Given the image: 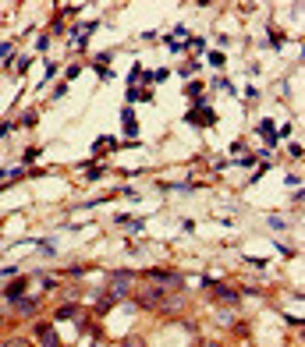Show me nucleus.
I'll use <instances>...</instances> for the list:
<instances>
[{"instance_id":"nucleus-1","label":"nucleus","mask_w":305,"mask_h":347,"mask_svg":"<svg viewBox=\"0 0 305 347\" xmlns=\"http://www.w3.org/2000/svg\"><path fill=\"white\" fill-rule=\"evenodd\" d=\"M188 121H192V124H199V128H206V124H213V110H209L206 103H199V106L188 114Z\"/></svg>"},{"instance_id":"nucleus-2","label":"nucleus","mask_w":305,"mask_h":347,"mask_svg":"<svg viewBox=\"0 0 305 347\" xmlns=\"http://www.w3.org/2000/svg\"><path fill=\"white\" fill-rule=\"evenodd\" d=\"M149 276L156 280V284H163V287H177V284H181V276H177V273H160V270H153Z\"/></svg>"},{"instance_id":"nucleus-3","label":"nucleus","mask_w":305,"mask_h":347,"mask_svg":"<svg viewBox=\"0 0 305 347\" xmlns=\"http://www.w3.org/2000/svg\"><path fill=\"white\" fill-rule=\"evenodd\" d=\"M36 337H39V344H43V347H61V344H57V333H53L50 326H39V330H36Z\"/></svg>"},{"instance_id":"nucleus-4","label":"nucleus","mask_w":305,"mask_h":347,"mask_svg":"<svg viewBox=\"0 0 305 347\" xmlns=\"http://www.w3.org/2000/svg\"><path fill=\"white\" fill-rule=\"evenodd\" d=\"M128 294V273H117L114 276V290H110V298H124Z\"/></svg>"},{"instance_id":"nucleus-5","label":"nucleus","mask_w":305,"mask_h":347,"mask_svg":"<svg viewBox=\"0 0 305 347\" xmlns=\"http://www.w3.org/2000/svg\"><path fill=\"white\" fill-rule=\"evenodd\" d=\"M93 68L103 75V78H110V53H96V60H93Z\"/></svg>"},{"instance_id":"nucleus-6","label":"nucleus","mask_w":305,"mask_h":347,"mask_svg":"<svg viewBox=\"0 0 305 347\" xmlns=\"http://www.w3.org/2000/svg\"><path fill=\"white\" fill-rule=\"evenodd\" d=\"M121 124H124V135H135V131H139V121H135L131 110H124V114H121Z\"/></svg>"},{"instance_id":"nucleus-7","label":"nucleus","mask_w":305,"mask_h":347,"mask_svg":"<svg viewBox=\"0 0 305 347\" xmlns=\"http://www.w3.org/2000/svg\"><path fill=\"white\" fill-rule=\"evenodd\" d=\"M21 290H25V280L18 276V284H11V287L4 290V298H7V301H18V298H21Z\"/></svg>"},{"instance_id":"nucleus-8","label":"nucleus","mask_w":305,"mask_h":347,"mask_svg":"<svg viewBox=\"0 0 305 347\" xmlns=\"http://www.w3.org/2000/svg\"><path fill=\"white\" fill-rule=\"evenodd\" d=\"M110 149H114V138H96V142H93V152H96V156H103V152H110Z\"/></svg>"},{"instance_id":"nucleus-9","label":"nucleus","mask_w":305,"mask_h":347,"mask_svg":"<svg viewBox=\"0 0 305 347\" xmlns=\"http://www.w3.org/2000/svg\"><path fill=\"white\" fill-rule=\"evenodd\" d=\"M259 135H263L270 145H273L277 142V131H273V124H270V121H263V124H259Z\"/></svg>"},{"instance_id":"nucleus-10","label":"nucleus","mask_w":305,"mask_h":347,"mask_svg":"<svg viewBox=\"0 0 305 347\" xmlns=\"http://www.w3.org/2000/svg\"><path fill=\"white\" fill-rule=\"evenodd\" d=\"M213 290H217V298H224V301H238V294H234L231 287H224V284H217Z\"/></svg>"},{"instance_id":"nucleus-11","label":"nucleus","mask_w":305,"mask_h":347,"mask_svg":"<svg viewBox=\"0 0 305 347\" xmlns=\"http://www.w3.org/2000/svg\"><path fill=\"white\" fill-rule=\"evenodd\" d=\"M206 64H213V68H224V64H227V57H224V53H217V50H213L209 57H206Z\"/></svg>"},{"instance_id":"nucleus-12","label":"nucleus","mask_w":305,"mask_h":347,"mask_svg":"<svg viewBox=\"0 0 305 347\" xmlns=\"http://www.w3.org/2000/svg\"><path fill=\"white\" fill-rule=\"evenodd\" d=\"M188 96L195 99V103H202V85H199V82H192V85H188Z\"/></svg>"},{"instance_id":"nucleus-13","label":"nucleus","mask_w":305,"mask_h":347,"mask_svg":"<svg viewBox=\"0 0 305 347\" xmlns=\"http://www.w3.org/2000/svg\"><path fill=\"white\" fill-rule=\"evenodd\" d=\"M177 71H181V75L188 78V75H195V71H199V64H195V60H188V64H181V68H177Z\"/></svg>"},{"instance_id":"nucleus-14","label":"nucleus","mask_w":305,"mask_h":347,"mask_svg":"<svg viewBox=\"0 0 305 347\" xmlns=\"http://www.w3.org/2000/svg\"><path fill=\"white\" fill-rule=\"evenodd\" d=\"M71 316H78V308H71V305H64V308L57 312V319H71Z\"/></svg>"}]
</instances>
